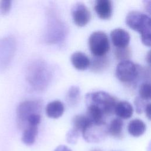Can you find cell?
I'll return each instance as SVG.
<instances>
[{
    "mask_svg": "<svg viewBox=\"0 0 151 151\" xmlns=\"http://www.w3.org/2000/svg\"><path fill=\"white\" fill-rule=\"evenodd\" d=\"M51 77V71L47 63L37 60L31 62L26 71L27 80L37 90H42L48 85Z\"/></svg>",
    "mask_w": 151,
    "mask_h": 151,
    "instance_id": "6da1fadb",
    "label": "cell"
},
{
    "mask_svg": "<svg viewBox=\"0 0 151 151\" xmlns=\"http://www.w3.org/2000/svg\"><path fill=\"white\" fill-rule=\"evenodd\" d=\"M126 23L131 29L139 32L145 45L150 47V18L147 15L139 11H131L126 16Z\"/></svg>",
    "mask_w": 151,
    "mask_h": 151,
    "instance_id": "7a4b0ae2",
    "label": "cell"
},
{
    "mask_svg": "<svg viewBox=\"0 0 151 151\" xmlns=\"http://www.w3.org/2000/svg\"><path fill=\"white\" fill-rule=\"evenodd\" d=\"M67 34L64 23L53 11L47 14V23L45 32V40L48 44H56L63 41Z\"/></svg>",
    "mask_w": 151,
    "mask_h": 151,
    "instance_id": "3957f363",
    "label": "cell"
},
{
    "mask_svg": "<svg viewBox=\"0 0 151 151\" xmlns=\"http://www.w3.org/2000/svg\"><path fill=\"white\" fill-rule=\"evenodd\" d=\"M117 103L116 99L113 96L103 91L90 92L86 96L87 106L91 105L97 107L105 116L114 111Z\"/></svg>",
    "mask_w": 151,
    "mask_h": 151,
    "instance_id": "277c9868",
    "label": "cell"
},
{
    "mask_svg": "<svg viewBox=\"0 0 151 151\" xmlns=\"http://www.w3.org/2000/svg\"><path fill=\"white\" fill-rule=\"evenodd\" d=\"M41 108V103L38 100H29L21 102L17 109V122L18 127L24 129L28 117L33 114L40 113Z\"/></svg>",
    "mask_w": 151,
    "mask_h": 151,
    "instance_id": "5b68a950",
    "label": "cell"
},
{
    "mask_svg": "<svg viewBox=\"0 0 151 151\" xmlns=\"http://www.w3.org/2000/svg\"><path fill=\"white\" fill-rule=\"evenodd\" d=\"M89 49L94 57H103L110 50V42L107 35L103 31L93 32L88 38Z\"/></svg>",
    "mask_w": 151,
    "mask_h": 151,
    "instance_id": "8992f818",
    "label": "cell"
},
{
    "mask_svg": "<svg viewBox=\"0 0 151 151\" xmlns=\"http://www.w3.org/2000/svg\"><path fill=\"white\" fill-rule=\"evenodd\" d=\"M16 50V41L12 36L0 40V71L5 70L11 62Z\"/></svg>",
    "mask_w": 151,
    "mask_h": 151,
    "instance_id": "52a82bcc",
    "label": "cell"
},
{
    "mask_svg": "<svg viewBox=\"0 0 151 151\" xmlns=\"http://www.w3.org/2000/svg\"><path fill=\"white\" fill-rule=\"evenodd\" d=\"M84 139L88 143H97L103 140L107 135L108 126L106 122L90 123L81 132Z\"/></svg>",
    "mask_w": 151,
    "mask_h": 151,
    "instance_id": "ba28073f",
    "label": "cell"
},
{
    "mask_svg": "<svg viewBox=\"0 0 151 151\" xmlns=\"http://www.w3.org/2000/svg\"><path fill=\"white\" fill-rule=\"evenodd\" d=\"M116 76L123 83H132L139 76L137 66L129 60L121 61L116 67Z\"/></svg>",
    "mask_w": 151,
    "mask_h": 151,
    "instance_id": "9c48e42d",
    "label": "cell"
},
{
    "mask_svg": "<svg viewBox=\"0 0 151 151\" xmlns=\"http://www.w3.org/2000/svg\"><path fill=\"white\" fill-rule=\"evenodd\" d=\"M71 12L73 21L78 27H84L90 20V12L82 2L76 3L73 6Z\"/></svg>",
    "mask_w": 151,
    "mask_h": 151,
    "instance_id": "30bf717a",
    "label": "cell"
},
{
    "mask_svg": "<svg viewBox=\"0 0 151 151\" xmlns=\"http://www.w3.org/2000/svg\"><path fill=\"white\" fill-rule=\"evenodd\" d=\"M113 44L116 48H125L129 44L130 37L128 32L122 28H116L110 32Z\"/></svg>",
    "mask_w": 151,
    "mask_h": 151,
    "instance_id": "8fae6325",
    "label": "cell"
},
{
    "mask_svg": "<svg viewBox=\"0 0 151 151\" xmlns=\"http://www.w3.org/2000/svg\"><path fill=\"white\" fill-rule=\"evenodd\" d=\"M97 16L101 19H109L112 14V4L109 0H97L94 5Z\"/></svg>",
    "mask_w": 151,
    "mask_h": 151,
    "instance_id": "7c38bea8",
    "label": "cell"
},
{
    "mask_svg": "<svg viewBox=\"0 0 151 151\" xmlns=\"http://www.w3.org/2000/svg\"><path fill=\"white\" fill-rule=\"evenodd\" d=\"M71 62L73 67L77 70H85L90 67L91 61L85 54L77 51L72 54Z\"/></svg>",
    "mask_w": 151,
    "mask_h": 151,
    "instance_id": "4fadbf2b",
    "label": "cell"
},
{
    "mask_svg": "<svg viewBox=\"0 0 151 151\" xmlns=\"http://www.w3.org/2000/svg\"><path fill=\"white\" fill-rule=\"evenodd\" d=\"M64 111L63 103L60 100H54L50 102L45 107L47 116L51 119H58L61 117Z\"/></svg>",
    "mask_w": 151,
    "mask_h": 151,
    "instance_id": "5bb4252c",
    "label": "cell"
},
{
    "mask_svg": "<svg viewBox=\"0 0 151 151\" xmlns=\"http://www.w3.org/2000/svg\"><path fill=\"white\" fill-rule=\"evenodd\" d=\"M114 112L120 119H127L133 115V109L129 102L121 101L117 103Z\"/></svg>",
    "mask_w": 151,
    "mask_h": 151,
    "instance_id": "9a60e30c",
    "label": "cell"
},
{
    "mask_svg": "<svg viewBox=\"0 0 151 151\" xmlns=\"http://www.w3.org/2000/svg\"><path fill=\"white\" fill-rule=\"evenodd\" d=\"M146 126L142 120L136 119L131 120L127 127L129 133L134 137H139L144 134Z\"/></svg>",
    "mask_w": 151,
    "mask_h": 151,
    "instance_id": "2e32d148",
    "label": "cell"
},
{
    "mask_svg": "<svg viewBox=\"0 0 151 151\" xmlns=\"http://www.w3.org/2000/svg\"><path fill=\"white\" fill-rule=\"evenodd\" d=\"M37 134L38 126H27L23 130L21 138L22 142L27 146L33 145L35 141Z\"/></svg>",
    "mask_w": 151,
    "mask_h": 151,
    "instance_id": "e0dca14e",
    "label": "cell"
},
{
    "mask_svg": "<svg viewBox=\"0 0 151 151\" xmlns=\"http://www.w3.org/2000/svg\"><path fill=\"white\" fill-rule=\"evenodd\" d=\"M86 116L91 123H104V118L106 116L104 113L97 107L94 106H88Z\"/></svg>",
    "mask_w": 151,
    "mask_h": 151,
    "instance_id": "ac0fdd59",
    "label": "cell"
},
{
    "mask_svg": "<svg viewBox=\"0 0 151 151\" xmlns=\"http://www.w3.org/2000/svg\"><path fill=\"white\" fill-rule=\"evenodd\" d=\"M123 122L120 118L113 119L108 126V133L113 137L120 138L122 136Z\"/></svg>",
    "mask_w": 151,
    "mask_h": 151,
    "instance_id": "d6986e66",
    "label": "cell"
},
{
    "mask_svg": "<svg viewBox=\"0 0 151 151\" xmlns=\"http://www.w3.org/2000/svg\"><path fill=\"white\" fill-rule=\"evenodd\" d=\"M90 123V122L89 119L86 115L77 114L73 119V128L78 131L80 133H81Z\"/></svg>",
    "mask_w": 151,
    "mask_h": 151,
    "instance_id": "ffe728a7",
    "label": "cell"
},
{
    "mask_svg": "<svg viewBox=\"0 0 151 151\" xmlns=\"http://www.w3.org/2000/svg\"><path fill=\"white\" fill-rule=\"evenodd\" d=\"M80 96V91L79 87L75 86H71L68 89L66 95V99L68 103L70 106L77 104L79 101Z\"/></svg>",
    "mask_w": 151,
    "mask_h": 151,
    "instance_id": "44dd1931",
    "label": "cell"
},
{
    "mask_svg": "<svg viewBox=\"0 0 151 151\" xmlns=\"http://www.w3.org/2000/svg\"><path fill=\"white\" fill-rule=\"evenodd\" d=\"M108 64V60L106 56L103 57H94L90 65L91 70L96 72H99L104 70Z\"/></svg>",
    "mask_w": 151,
    "mask_h": 151,
    "instance_id": "7402d4cb",
    "label": "cell"
},
{
    "mask_svg": "<svg viewBox=\"0 0 151 151\" xmlns=\"http://www.w3.org/2000/svg\"><path fill=\"white\" fill-rule=\"evenodd\" d=\"M139 97L145 100H149L150 99V84L148 82L142 83L139 89Z\"/></svg>",
    "mask_w": 151,
    "mask_h": 151,
    "instance_id": "603a6c76",
    "label": "cell"
},
{
    "mask_svg": "<svg viewBox=\"0 0 151 151\" xmlns=\"http://www.w3.org/2000/svg\"><path fill=\"white\" fill-rule=\"evenodd\" d=\"M114 55L117 59L122 61L128 60L130 56V51L127 47L125 48H116Z\"/></svg>",
    "mask_w": 151,
    "mask_h": 151,
    "instance_id": "cb8c5ba5",
    "label": "cell"
},
{
    "mask_svg": "<svg viewBox=\"0 0 151 151\" xmlns=\"http://www.w3.org/2000/svg\"><path fill=\"white\" fill-rule=\"evenodd\" d=\"M79 136L80 132L72 128L66 134V140L69 143L76 144L78 139Z\"/></svg>",
    "mask_w": 151,
    "mask_h": 151,
    "instance_id": "d4e9b609",
    "label": "cell"
},
{
    "mask_svg": "<svg viewBox=\"0 0 151 151\" xmlns=\"http://www.w3.org/2000/svg\"><path fill=\"white\" fill-rule=\"evenodd\" d=\"M145 101H146V100H145L141 99L140 97H138L135 99L134 105L136 107V111L138 114H140L145 110L146 106L149 103H148L146 104V103Z\"/></svg>",
    "mask_w": 151,
    "mask_h": 151,
    "instance_id": "484cf974",
    "label": "cell"
},
{
    "mask_svg": "<svg viewBox=\"0 0 151 151\" xmlns=\"http://www.w3.org/2000/svg\"><path fill=\"white\" fill-rule=\"evenodd\" d=\"M11 1L9 0H3L0 2V12L2 15H6L10 11Z\"/></svg>",
    "mask_w": 151,
    "mask_h": 151,
    "instance_id": "4316f807",
    "label": "cell"
},
{
    "mask_svg": "<svg viewBox=\"0 0 151 151\" xmlns=\"http://www.w3.org/2000/svg\"><path fill=\"white\" fill-rule=\"evenodd\" d=\"M54 151H72V150L67 146L59 145L55 148Z\"/></svg>",
    "mask_w": 151,
    "mask_h": 151,
    "instance_id": "83f0119b",
    "label": "cell"
},
{
    "mask_svg": "<svg viewBox=\"0 0 151 151\" xmlns=\"http://www.w3.org/2000/svg\"><path fill=\"white\" fill-rule=\"evenodd\" d=\"M144 111L146 113V116H147L148 119L150 120V103H149L146 106Z\"/></svg>",
    "mask_w": 151,
    "mask_h": 151,
    "instance_id": "f1b7e54d",
    "label": "cell"
},
{
    "mask_svg": "<svg viewBox=\"0 0 151 151\" xmlns=\"http://www.w3.org/2000/svg\"><path fill=\"white\" fill-rule=\"evenodd\" d=\"M91 151H101V150H100V149H93V150H91Z\"/></svg>",
    "mask_w": 151,
    "mask_h": 151,
    "instance_id": "f546056e",
    "label": "cell"
}]
</instances>
